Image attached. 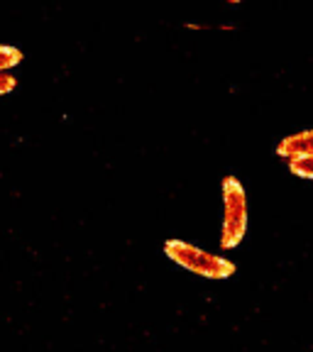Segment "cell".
Returning a JSON list of instances; mask_svg holds the SVG:
<instances>
[{"mask_svg": "<svg viewBox=\"0 0 313 352\" xmlns=\"http://www.w3.org/2000/svg\"><path fill=\"white\" fill-rule=\"evenodd\" d=\"M164 254L176 262L179 267H184L191 274L204 276V279H230L235 274V264L230 259L220 257V254H213L208 250H201L191 242L184 240H166L164 242Z\"/></svg>", "mask_w": 313, "mask_h": 352, "instance_id": "6da1fadb", "label": "cell"}, {"mask_svg": "<svg viewBox=\"0 0 313 352\" xmlns=\"http://www.w3.org/2000/svg\"><path fill=\"white\" fill-rule=\"evenodd\" d=\"M223 226H220V250H235L248 235V193L235 176H226L223 184Z\"/></svg>", "mask_w": 313, "mask_h": 352, "instance_id": "7a4b0ae2", "label": "cell"}, {"mask_svg": "<svg viewBox=\"0 0 313 352\" xmlns=\"http://www.w3.org/2000/svg\"><path fill=\"white\" fill-rule=\"evenodd\" d=\"M277 154L284 157L286 162L313 157V130H301V132H294V135H286L277 144Z\"/></svg>", "mask_w": 313, "mask_h": 352, "instance_id": "3957f363", "label": "cell"}, {"mask_svg": "<svg viewBox=\"0 0 313 352\" xmlns=\"http://www.w3.org/2000/svg\"><path fill=\"white\" fill-rule=\"evenodd\" d=\"M22 52L17 50V47H10V44H0V74L10 72V69H15V66L22 64Z\"/></svg>", "mask_w": 313, "mask_h": 352, "instance_id": "277c9868", "label": "cell"}, {"mask_svg": "<svg viewBox=\"0 0 313 352\" xmlns=\"http://www.w3.org/2000/svg\"><path fill=\"white\" fill-rule=\"evenodd\" d=\"M289 171L299 179H313V157H303V160L289 162Z\"/></svg>", "mask_w": 313, "mask_h": 352, "instance_id": "5b68a950", "label": "cell"}, {"mask_svg": "<svg viewBox=\"0 0 313 352\" xmlns=\"http://www.w3.org/2000/svg\"><path fill=\"white\" fill-rule=\"evenodd\" d=\"M17 88V78L12 76L10 72H6V74H0V96H8V94H12Z\"/></svg>", "mask_w": 313, "mask_h": 352, "instance_id": "8992f818", "label": "cell"}]
</instances>
